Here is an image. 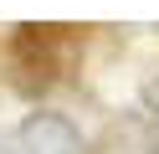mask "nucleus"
I'll return each mask as SVG.
<instances>
[{
	"mask_svg": "<svg viewBox=\"0 0 159 154\" xmlns=\"http://www.w3.org/2000/svg\"><path fill=\"white\" fill-rule=\"evenodd\" d=\"M21 154H82V133L67 113H31L16 133Z\"/></svg>",
	"mask_w": 159,
	"mask_h": 154,
	"instance_id": "f257e3e1",
	"label": "nucleus"
},
{
	"mask_svg": "<svg viewBox=\"0 0 159 154\" xmlns=\"http://www.w3.org/2000/svg\"><path fill=\"white\" fill-rule=\"evenodd\" d=\"M139 98H144V108H149V113L159 118V72H149V77H144V87H139Z\"/></svg>",
	"mask_w": 159,
	"mask_h": 154,
	"instance_id": "f03ea898",
	"label": "nucleus"
},
{
	"mask_svg": "<svg viewBox=\"0 0 159 154\" xmlns=\"http://www.w3.org/2000/svg\"><path fill=\"white\" fill-rule=\"evenodd\" d=\"M149 154H159V128H154V133H149Z\"/></svg>",
	"mask_w": 159,
	"mask_h": 154,
	"instance_id": "7ed1b4c3",
	"label": "nucleus"
}]
</instances>
